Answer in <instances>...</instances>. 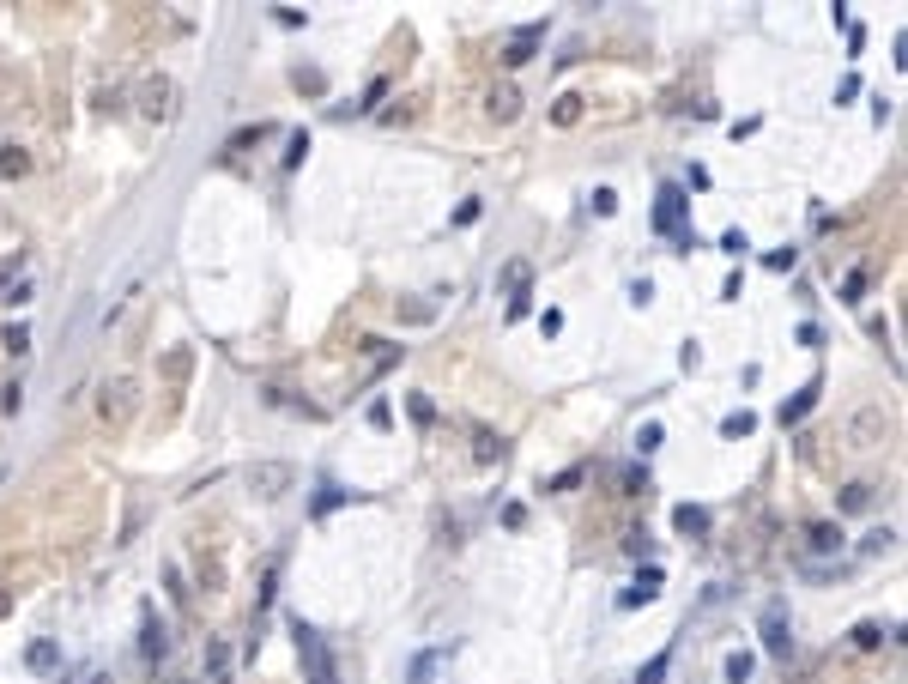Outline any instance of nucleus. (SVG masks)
Instances as JSON below:
<instances>
[{"instance_id":"obj_1","label":"nucleus","mask_w":908,"mask_h":684,"mask_svg":"<svg viewBox=\"0 0 908 684\" xmlns=\"http://www.w3.org/2000/svg\"><path fill=\"white\" fill-rule=\"evenodd\" d=\"M291 636H297V660H303V672H309V684H339V666H334V654H328V642H321V630L297 617Z\"/></svg>"},{"instance_id":"obj_2","label":"nucleus","mask_w":908,"mask_h":684,"mask_svg":"<svg viewBox=\"0 0 908 684\" xmlns=\"http://www.w3.org/2000/svg\"><path fill=\"white\" fill-rule=\"evenodd\" d=\"M684 218H691V200H684V188H660V200H654V231L660 237H684Z\"/></svg>"},{"instance_id":"obj_3","label":"nucleus","mask_w":908,"mask_h":684,"mask_svg":"<svg viewBox=\"0 0 908 684\" xmlns=\"http://www.w3.org/2000/svg\"><path fill=\"white\" fill-rule=\"evenodd\" d=\"M291 479H297V473H291L285 460H255V467H249V484H255L261 497H285Z\"/></svg>"},{"instance_id":"obj_4","label":"nucleus","mask_w":908,"mask_h":684,"mask_svg":"<svg viewBox=\"0 0 908 684\" xmlns=\"http://www.w3.org/2000/svg\"><path fill=\"white\" fill-rule=\"evenodd\" d=\"M757 630H763V649H770L775 660L794 654V630H787V612H781V606H763V624H757Z\"/></svg>"},{"instance_id":"obj_5","label":"nucleus","mask_w":908,"mask_h":684,"mask_svg":"<svg viewBox=\"0 0 908 684\" xmlns=\"http://www.w3.org/2000/svg\"><path fill=\"white\" fill-rule=\"evenodd\" d=\"M98 406H103V418H109V424H128V418H134V381H109Z\"/></svg>"},{"instance_id":"obj_6","label":"nucleus","mask_w":908,"mask_h":684,"mask_svg":"<svg viewBox=\"0 0 908 684\" xmlns=\"http://www.w3.org/2000/svg\"><path fill=\"white\" fill-rule=\"evenodd\" d=\"M654 594H660V570H642L636 587H624V594H618V606H624V612H636V606H648Z\"/></svg>"},{"instance_id":"obj_7","label":"nucleus","mask_w":908,"mask_h":684,"mask_svg":"<svg viewBox=\"0 0 908 684\" xmlns=\"http://www.w3.org/2000/svg\"><path fill=\"white\" fill-rule=\"evenodd\" d=\"M139 98H146V115H152V122H164V115H170V98H176V85H170L164 73H158V79H146V91H139Z\"/></svg>"},{"instance_id":"obj_8","label":"nucleus","mask_w":908,"mask_h":684,"mask_svg":"<svg viewBox=\"0 0 908 684\" xmlns=\"http://www.w3.org/2000/svg\"><path fill=\"white\" fill-rule=\"evenodd\" d=\"M539 36H545V25H527V31H515V43L503 49V67H521V61H533Z\"/></svg>"},{"instance_id":"obj_9","label":"nucleus","mask_w":908,"mask_h":684,"mask_svg":"<svg viewBox=\"0 0 908 684\" xmlns=\"http://www.w3.org/2000/svg\"><path fill=\"white\" fill-rule=\"evenodd\" d=\"M139 649H146V660H164L170 654V630L152 612H146V624H139Z\"/></svg>"},{"instance_id":"obj_10","label":"nucleus","mask_w":908,"mask_h":684,"mask_svg":"<svg viewBox=\"0 0 908 684\" xmlns=\"http://www.w3.org/2000/svg\"><path fill=\"white\" fill-rule=\"evenodd\" d=\"M878 430H890V418H884L878 406H866L860 418H854V448H872V443H878Z\"/></svg>"},{"instance_id":"obj_11","label":"nucleus","mask_w":908,"mask_h":684,"mask_svg":"<svg viewBox=\"0 0 908 684\" xmlns=\"http://www.w3.org/2000/svg\"><path fill=\"white\" fill-rule=\"evenodd\" d=\"M25 666H31V672H61V649H55L49 636H36L31 649H25Z\"/></svg>"},{"instance_id":"obj_12","label":"nucleus","mask_w":908,"mask_h":684,"mask_svg":"<svg viewBox=\"0 0 908 684\" xmlns=\"http://www.w3.org/2000/svg\"><path fill=\"white\" fill-rule=\"evenodd\" d=\"M448 654H454V649H430V654H418L406 679H412V684H430V679H437V672H442V666H448Z\"/></svg>"},{"instance_id":"obj_13","label":"nucleus","mask_w":908,"mask_h":684,"mask_svg":"<svg viewBox=\"0 0 908 684\" xmlns=\"http://www.w3.org/2000/svg\"><path fill=\"white\" fill-rule=\"evenodd\" d=\"M817 394H824V388H817V381H806V388H800V394H794V400L781 406V424H800V418H806V412L817 406Z\"/></svg>"},{"instance_id":"obj_14","label":"nucleus","mask_w":908,"mask_h":684,"mask_svg":"<svg viewBox=\"0 0 908 684\" xmlns=\"http://www.w3.org/2000/svg\"><path fill=\"white\" fill-rule=\"evenodd\" d=\"M673 521H678V533H691V539H703V533H708V509H697V503H678Z\"/></svg>"},{"instance_id":"obj_15","label":"nucleus","mask_w":908,"mask_h":684,"mask_svg":"<svg viewBox=\"0 0 908 684\" xmlns=\"http://www.w3.org/2000/svg\"><path fill=\"white\" fill-rule=\"evenodd\" d=\"M806 546H811V551H841V527H830V521H811V527H806Z\"/></svg>"},{"instance_id":"obj_16","label":"nucleus","mask_w":908,"mask_h":684,"mask_svg":"<svg viewBox=\"0 0 908 684\" xmlns=\"http://www.w3.org/2000/svg\"><path fill=\"white\" fill-rule=\"evenodd\" d=\"M527 285H533V267H527V261H509V267H503V291H509V297H527Z\"/></svg>"},{"instance_id":"obj_17","label":"nucleus","mask_w":908,"mask_h":684,"mask_svg":"<svg viewBox=\"0 0 908 684\" xmlns=\"http://www.w3.org/2000/svg\"><path fill=\"white\" fill-rule=\"evenodd\" d=\"M188 370H194V351H188V345H176V351H164V376H170V381H182Z\"/></svg>"},{"instance_id":"obj_18","label":"nucleus","mask_w":908,"mask_h":684,"mask_svg":"<svg viewBox=\"0 0 908 684\" xmlns=\"http://www.w3.org/2000/svg\"><path fill=\"white\" fill-rule=\"evenodd\" d=\"M757 672V654H727V684H751Z\"/></svg>"},{"instance_id":"obj_19","label":"nucleus","mask_w":908,"mask_h":684,"mask_svg":"<svg viewBox=\"0 0 908 684\" xmlns=\"http://www.w3.org/2000/svg\"><path fill=\"white\" fill-rule=\"evenodd\" d=\"M0 345H6L12 358H25V351H31V327H25V321H12V327L0 334Z\"/></svg>"},{"instance_id":"obj_20","label":"nucleus","mask_w":908,"mask_h":684,"mask_svg":"<svg viewBox=\"0 0 908 684\" xmlns=\"http://www.w3.org/2000/svg\"><path fill=\"white\" fill-rule=\"evenodd\" d=\"M667 666H673V649H660V654H654V660H648V666L636 672V684H660V679H667Z\"/></svg>"},{"instance_id":"obj_21","label":"nucleus","mask_w":908,"mask_h":684,"mask_svg":"<svg viewBox=\"0 0 908 684\" xmlns=\"http://www.w3.org/2000/svg\"><path fill=\"white\" fill-rule=\"evenodd\" d=\"M25 170H31V158H25L19 145H6V152H0V176L12 182V176H25Z\"/></svg>"},{"instance_id":"obj_22","label":"nucleus","mask_w":908,"mask_h":684,"mask_svg":"<svg viewBox=\"0 0 908 684\" xmlns=\"http://www.w3.org/2000/svg\"><path fill=\"white\" fill-rule=\"evenodd\" d=\"M841 509H854V515L872 509V484H848V491H841Z\"/></svg>"},{"instance_id":"obj_23","label":"nucleus","mask_w":908,"mask_h":684,"mask_svg":"<svg viewBox=\"0 0 908 684\" xmlns=\"http://www.w3.org/2000/svg\"><path fill=\"white\" fill-rule=\"evenodd\" d=\"M515 109H521V98H515V91L503 85V91L491 98V115H497V122H515Z\"/></svg>"},{"instance_id":"obj_24","label":"nucleus","mask_w":908,"mask_h":684,"mask_svg":"<svg viewBox=\"0 0 908 684\" xmlns=\"http://www.w3.org/2000/svg\"><path fill=\"white\" fill-rule=\"evenodd\" d=\"M751 430H757V418H751V412H733V418L721 424V436H733V443H739V436H751Z\"/></svg>"},{"instance_id":"obj_25","label":"nucleus","mask_w":908,"mask_h":684,"mask_svg":"<svg viewBox=\"0 0 908 684\" xmlns=\"http://www.w3.org/2000/svg\"><path fill=\"white\" fill-rule=\"evenodd\" d=\"M297 91H309V98H321V91H328V79H321L315 67H297Z\"/></svg>"},{"instance_id":"obj_26","label":"nucleus","mask_w":908,"mask_h":684,"mask_svg":"<svg viewBox=\"0 0 908 684\" xmlns=\"http://www.w3.org/2000/svg\"><path fill=\"white\" fill-rule=\"evenodd\" d=\"M890 546H896V533H890V527H872V533L860 539V551H890Z\"/></svg>"},{"instance_id":"obj_27","label":"nucleus","mask_w":908,"mask_h":684,"mask_svg":"<svg viewBox=\"0 0 908 684\" xmlns=\"http://www.w3.org/2000/svg\"><path fill=\"white\" fill-rule=\"evenodd\" d=\"M860 291H866V273H860V267H854V273L841 279V303H860Z\"/></svg>"},{"instance_id":"obj_28","label":"nucleus","mask_w":908,"mask_h":684,"mask_svg":"<svg viewBox=\"0 0 908 684\" xmlns=\"http://www.w3.org/2000/svg\"><path fill=\"white\" fill-rule=\"evenodd\" d=\"M225 666H231V654L212 642V649H206V679H225Z\"/></svg>"},{"instance_id":"obj_29","label":"nucleus","mask_w":908,"mask_h":684,"mask_svg":"<svg viewBox=\"0 0 908 684\" xmlns=\"http://www.w3.org/2000/svg\"><path fill=\"white\" fill-rule=\"evenodd\" d=\"M660 443H667V430H660V424H642V436H636V448H642V454H654Z\"/></svg>"},{"instance_id":"obj_30","label":"nucleus","mask_w":908,"mask_h":684,"mask_svg":"<svg viewBox=\"0 0 908 684\" xmlns=\"http://www.w3.org/2000/svg\"><path fill=\"white\" fill-rule=\"evenodd\" d=\"M382 98H388V79H375L370 91H364V103H351V109H358V115H370V109H375Z\"/></svg>"},{"instance_id":"obj_31","label":"nucleus","mask_w":908,"mask_h":684,"mask_svg":"<svg viewBox=\"0 0 908 684\" xmlns=\"http://www.w3.org/2000/svg\"><path fill=\"white\" fill-rule=\"evenodd\" d=\"M570 122H581V98H557V128H570Z\"/></svg>"},{"instance_id":"obj_32","label":"nucleus","mask_w":908,"mask_h":684,"mask_svg":"<svg viewBox=\"0 0 908 684\" xmlns=\"http://www.w3.org/2000/svg\"><path fill=\"white\" fill-rule=\"evenodd\" d=\"M794 261H800V248H770V267H775V273H794Z\"/></svg>"},{"instance_id":"obj_33","label":"nucleus","mask_w":908,"mask_h":684,"mask_svg":"<svg viewBox=\"0 0 908 684\" xmlns=\"http://www.w3.org/2000/svg\"><path fill=\"white\" fill-rule=\"evenodd\" d=\"M478 460H503V443L491 430H478Z\"/></svg>"},{"instance_id":"obj_34","label":"nucleus","mask_w":908,"mask_h":684,"mask_svg":"<svg viewBox=\"0 0 908 684\" xmlns=\"http://www.w3.org/2000/svg\"><path fill=\"white\" fill-rule=\"evenodd\" d=\"M339 503H345V491H339V484H328V491H321V497H315V515H328V509H339Z\"/></svg>"},{"instance_id":"obj_35","label":"nucleus","mask_w":908,"mask_h":684,"mask_svg":"<svg viewBox=\"0 0 908 684\" xmlns=\"http://www.w3.org/2000/svg\"><path fill=\"white\" fill-rule=\"evenodd\" d=\"M648 491V473H636V467H624V497H642Z\"/></svg>"},{"instance_id":"obj_36","label":"nucleus","mask_w":908,"mask_h":684,"mask_svg":"<svg viewBox=\"0 0 908 684\" xmlns=\"http://www.w3.org/2000/svg\"><path fill=\"white\" fill-rule=\"evenodd\" d=\"M854 642H860V649H878V642H884V630H878V624H860V630H854Z\"/></svg>"},{"instance_id":"obj_37","label":"nucleus","mask_w":908,"mask_h":684,"mask_svg":"<svg viewBox=\"0 0 908 684\" xmlns=\"http://www.w3.org/2000/svg\"><path fill=\"white\" fill-rule=\"evenodd\" d=\"M594 212H600V218H612V212H618V194H612V188H600V194H594Z\"/></svg>"},{"instance_id":"obj_38","label":"nucleus","mask_w":908,"mask_h":684,"mask_svg":"<svg viewBox=\"0 0 908 684\" xmlns=\"http://www.w3.org/2000/svg\"><path fill=\"white\" fill-rule=\"evenodd\" d=\"M721 248H727V255H745L751 242H745V231H727V237H721Z\"/></svg>"},{"instance_id":"obj_39","label":"nucleus","mask_w":908,"mask_h":684,"mask_svg":"<svg viewBox=\"0 0 908 684\" xmlns=\"http://www.w3.org/2000/svg\"><path fill=\"white\" fill-rule=\"evenodd\" d=\"M73 684H103V672H98V666H85V672H73Z\"/></svg>"},{"instance_id":"obj_40","label":"nucleus","mask_w":908,"mask_h":684,"mask_svg":"<svg viewBox=\"0 0 908 684\" xmlns=\"http://www.w3.org/2000/svg\"><path fill=\"white\" fill-rule=\"evenodd\" d=\"M6 273H12V261H0V285H6Z\"/></svg>"},{"instance_id":"obj_41","label":"nucleus","mask_w":908,"mask_h":684,"mask_svg":"<svg viewBox=\"0 0 908 684\" xmlns=\"http://www.w3.org/2000/svg\"><path fill=\"white\" fill-rule=\"evenodd\" d=\"M206 684H231V679H206Z\"/></svg>"}]
</instances>
